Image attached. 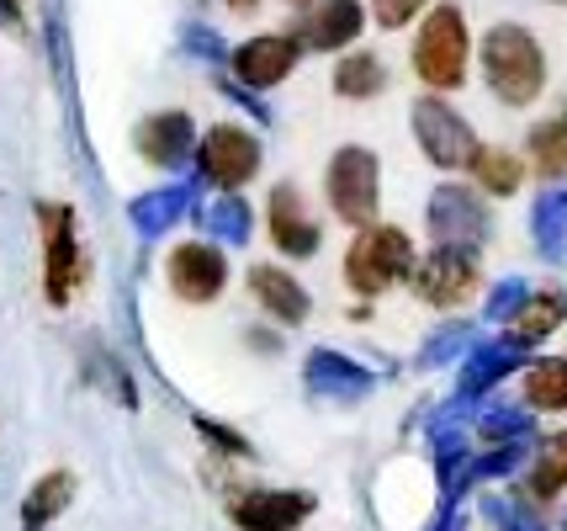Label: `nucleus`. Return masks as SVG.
Instances as JSON below:
<instances>
[{
	"label": "nucleus",
	"mask_w": 567,
	"mask_h": 531,
	"mask_svg": "<svg viewBox=\"0 0 567 531\" xmlns=\"http://www.w3.org/2000/svg\"><path fill=\"white\" fill-rule=\"evenodd\" d=\"M70 494H74V479H70V473H49V479L27 494V527H43V521H53L59 510L70 506Z\"/></svg>",
	"instance_id": "nucleus-16"
},
{
	"label": "nucleus",
	"mask_w": 567,
	"mask_h": 531,
	"mask_svg": "<svg viewBox=\"0 0 567 531\" xmlns=\"http://www.w3.org/2000/svg\"><path fill=\"white\" fill-rule=\"evenodd\" d=\"M563 314H567V298H563V293H546V298H536V304H530L525 314H519L515 329H519V335H530V340H536V335H546V329L557 325Z\"/></svg>",
	"instance_id": "nucleus-22"
},
{
	"label": "nucleus",
	"mask_w": 567,
	"mask_h": 531,
	"mask_svg": "<svg viewBox=\"0 0 567 531\" xmlns=\"http://www.w3.org/2000/svg\"><path fill=\"white\" fill-rule=\"evenodd\" d=\"M414 70H420V80L430 91L462 85V70H467V27H462V11H456V6L430 11L420 43H414Z\"/></svg>",
	"instance_id": "nucleus-2"
},
{
	"label": "nucleus",
	"mask_w": 567,
	"mask_h": 531,
	"mask_svg": "<svg viewBox=\"0 0 567 531\" xmlns=\"http://www.w3.org/2000/svg\"><path fill=\"white\" fill-rule=\"evenodd\" d=\"M530 160L542 165L546 176H563L567 171V112L557 123H542L530 133Z\"/></svg>",
	"instance_id": "nucleus-17"
},
{
	"label": "nucleus",
	"mask_w": 567,
	"mask_h": 531,
	"mask_svg": "<svg viewBox=\"0 0 567 531\" xmlns=\"http://www.w3.org/2000/svg\"><path fill=\"white\" fill-rule=\"evenodd\" d=\"M308 510H313L308 494H245L234 506V521L245 531H292Z\"/></svg>",
	"instance_id": "nucleus-10"
},
{
	"label": "nucleus",
	"mask_w": 567,
	"mask_h": 531,
	"mask_svg": "<svg viewBox=\"0 0 567 531\" xmlns=\"http://www.w3.org/2000/svg\"><path fill=\"white\" fill-rule=\"evenodd\" d=\"M228 6H234V11H255V0H228Z\"/></svg>",
	"instance_id": "nucleus-24"
},
{
	"label": "nucleus",
	"mask_w": 567,
	"mask_h": 531,
	"mask_svg": "<svg viewBox=\"0 0 567 531\" xmlns=\"http://www.w3.org/2000/svg\"><path fill=\"white\" fill-rule=\"evenodd\" d=\"M334 91H340V96H377V91H382V64H377L371 53L346 59V64L334 70Z\"/></svg>",
	"instance_id": "nucleus-20"
},
{
	"label": "nucleus",
	"mask_w": 567,
	"mask_h": 531,
	"mask_svg": "<svg viewBox=\"0 0 567 531\" xmlns=\"http://www.w3.org/2000/svg\"><path fill=\"white\" fill-rule=\"evenodd\" d=\"M525 394H530V405H542V409H567V361H542V367H530Z\"/></svg>",
	"instance_id": "nucleus-18"
},
{
	"label": "nucleus",
	"mask_w": 567,
	"mask_h": 531,
	"mask_svg": "<svg viewBox=\"0 0 567 531\" xmlns=\"http://www.w3.org/2000/svg\"><path fill=\"white\" fill-rule=\"evenodd\" d=\"M255 165H260V144L249 139L245 127L223 123L202 139V171L218 181V186H245L255 176Z\"/></svg>",
	"instance_id": "nucleus-5"
},
{
	"label": "nucleus",
	"mask_w": 567,
	"mask_h": 531,
	"mask_svg": "<svg viewBox=\"0 0 567 531\" xmlns=\"http://www.w3.org/2000/svg\"><path fill=\"white\" fill-rule=\"evenodd\" d=\"M329 203L346 224H367L377 213V160L367 150H340L329 165Z\"/></svg>",
	"instance_id": "nucleus-4"
},
{
	"label": "nucleus",
	"mask_w": 567,
	"mask_h": 531,
	"mask_svg": "<svg viewBox=\"0 0 567 531\" xmlns=\"http://www.w3.org/2000/svg\"><path fill=\"white\" fill-rule=\"evenodd\" d=\"M472 171H477V176H483V186H488V192H498V197H504V192H515L519 176H525V171H519V160L509 150H477V154H472Z\"/></svg>",
	"instance_id": "nucleus-19"
},
{
	"label": "nucleus",
	"mask_w": 567,
	"mask_h": 531,
	"mask_svg": "<svg viewBox=\"0 0 567 531\" xmlns=\"http://www.w3.org/2000/svg\"><path fill=\"white\" fill-rule=\"evenodd\" d=\"M186 139H192V123H186L181 112H159V118H148V123L138 127V150H144L148 160H159V165H171L175 154L186 150Z\"/></svg>",
	"instance_id": "nucleus-15"
},
{
	"label": "nucleus",
	"mask_w": 567,
	"mask_h": 531,
	"mask_svg": "<svg viewBox=\"0 0 567 531\" xmlns=\"http://www.w3.org/2000/svg\"><path fill=\"white\" fill-rule=\"evenodd\" d=\"M414 272V245L403 228H367L346 255V277L355 293H382Z\"/></svg>",
	"instance_id": "nucleus-3"
},
{
	"label": "nucleus",
	"mask_w": 567,
	"mask_h": 531,
	"mask_svg": "<svg viewBox=\"0 0 567 531\" xmlns=\"http://www.w3.org/2000/svg\"><path fill=\"white\" fill-rule=\"evenodd\" d=\"M292 64H297L292 38H249L245 49L234 53V70L249 85H276L281 75H292Z\"/></svg>",
	"instance_id": "nucleus-9"
},
{
	"label": "nucleus",
	"mask_w": 567,
	"mask_h": 531,
	"mask_svg": "<svg viewBox=\"0 0 567 531\" xmlns=\"http://www.w3.org/2000/svg\"><path fill=\"white\" fill-rule=\"evenodd\" d=\"M43 228H49V298L64 304L74 287V228L64 207H43Z\"/></svg>",
	"instance_id": "nucleus-11"
},
{
	"label": "nucleus",
	"mask_w": 567,
	"mask_h": 531,
	"mask_svg": "<svg viewBox=\"0 0 567 531\" xmlns=\"http://www.w3.org/2000/svg\"><path fill=\"white\" fill-rule=\"evenodd\" d=\"M297 6H302V0H297Z\"/></svg>",
	"instance_id": "nucleus-25"
},
{
	"label": "nucleus",
	"mask_w": 567,
	"mask_h": 531,
	"mask_svg": "<svg viewBox=\"0 0 567 531\" xmlns=\"http://www.w3.org/2000/svg\"><path fill=\"white\" fill-rule=\"evenodd\" d=\"M483 70H488V85H494L504 102H536L542 96V80H546V64H542V49L525 27H494L488 43H483Z\"/></svg>",
	"instance_id": "nucleus-1"
},
{
	"label": "nucleus",
	"mask_w": 567,
	"mask_h": 531,
	"mask_svg": "<svg viewBox=\"0 0 567 531\" xmlns=\"http://www.w3.org/2000/svg\"><path fill=\"white\" fill-rule=\"evenodd\" d=\"M271 239L287 255H313L319 251V224L308 218V207L297 197V186H276L271 192Z\"/></svg>",
	"instance_id": "nucleus-8"
},
{
	"label": "nucleus",
	"mask_w": 567,
	"mask_h": 531,
	"mask_svg": "<svg viewBox=\"0 0 567 531\" xmlns=\"http://www.w3.org/2000/svg\"><path fill=\"white\" fill-rule=\"evenodd\" d=\"M536 494H557L567 483V436H557V441H546L542 462H536Z\"/></svg>",
	"instance_id": "nucleus-21"
},
{
	"label": "nucleus",
	"mask_w": 567,
	"mask_h": 531,
	"mask_svg": "<svg viewBox=\"0 0 567 531\" xmlns=\"http://www.w3.org/2000/svg\"><path fill=\"white\" fill-rule=\"evenodd\" d=\"M420 139H424V150H430V160L435 165H472V154H477V144H472V133L467 123L451 112V106L441 102H420Z\"/></svg>",
	"instance_id": "nucleus-7"
},
{
	"label": "nucleus",
	"mask_w": 567,
	"mask_h": 531,
	"mask_svg": "<svg viewBox=\"0 0 567 531\" xmlns=\"http://www.w3.org/2000/svg\"><path fill=\"white\" fill-rule=\"evenodd\" d=\"M361 0H319V11L308 17V43L313 49H346L361 32Z\"/></svg>",
	"instance_id": "nucleus-12"
},
{
	"label": "nucleus",
	"mask_w": 567,
	"mask_h": 531,
	"mask_svg": "<svg viewBox=\"0 0 567 531\" xmlns=\"http://www.w3.org/2000/svg\"><path fill=\"white\" fill-rule=\"evenodd\" d=\"M223 277H228V266H223V255L213 251V245H175L171 251V287L186 304L218 298Z\"/></svg>",
	"instance_id": "nucleus-6"
},
{
	"label": "nucleus",
	"mask_w": 567,
	"mask_h": 531,
	"mask_svg": "<svg viewBox=\"0 0 567 531\" xmlns=\"http://www.w3.org/2000/svg\"><path fill=\"white\" fill-rule=\"evenodd\" d=\"M249 287H255V298L271 308L281 325H302V319H308V298H302V287H297L287 272H276V266H255V272H249Z\"/></svg>",
	"instance_id": "nucleus-14"
},
{
	"label": "nucleus",
	"mask_w": 567,
	"mask_h": 531,
	"mask_svg": "<svg viewBox=\"0 0 567 531\" xmlns=\"http://www.w3.org/2000/svg\"><path fill=\"white\" fill-rule=\"evenodd\" d=\"M424 0H377V22L382 27H403L414 11H420Z\"/></svg>",
	"instance_id": "nucleus-23"
},
{
	"label": "nucleus",
	"mask_w": 567,
	"mask_h": 531,
	"mask_svg": "<svg viewBox=\"0 0 567 531\" xmlns=\"http://www.w3.org/2000/svg\"><path fill=\"white\" fill-rule=\"evenodd\" d=\"M472 282H477V272H472L467 261H462L456 251H441L420 272V293L430 298V304H462V298L472 293Z\"/></svg>",
	"instance_id": "nucleus-13"
}]
</instances>
